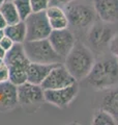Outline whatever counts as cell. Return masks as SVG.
I'll return each mask as SVG.
<instances>
[{"label":"cell","mask_w":118,"mask_h":125,"mask_svg":"<svg viewBox=\"0 0 118 125\" xmlns=\"http://www.w3.org/2000/svg\"><path fill=\"white\" fill-rule=\"evenodd\" d=\"M9 81V68L4 61L0 64V83Z\"/></svg>","instance_id":"obj_22"},{"label":"cell","mask_w":118,"mask_h":125,"mask_svg":"<svg viewBox=\"0 0 118 125\" xmlns=\"http://www.w3.org/2000/svg\"><path fill=\"white\" fill-rule=\"evenodd\" d=\"M2 62H3V60H2V58H0V64H1Z\"/></svg>","instance_id":"obj_30"},{"label":"cell","mask_w":118,"mask_h":125,"mask_svg":"<svg viewBox=\"0 0 118 125\" xmlns=\"http://www.w3.org/2000/svg\"><path fill=\"white\" fill-rule=\"evenodd\" d=\"M6 55V50L3 48V47L0 45V58H2V60H4V57Z\"/></svg>","instance_id":"obj_27"},{"label":"cell","mask_w":118,"mask_h":125,"mask_svg":"<svg viewBox=\"0 0 118 125\" xmlns=\"http://www.w3.org/2000/svg\"><path fill=\"white\" fill-rule=\"evenodd\" d=\"M96 16L108 24L118 22V0H93Z\"/></svg>","instance_id":"obj_12"},{"label":"cell","mask_w":118,"mask_h":125,"mask_svg":"<svg viewBox=\"0 0 118 125\" xmlns=\"http://www.w3.org/2000/svg\"><path fill=\"white\" fill-rule=\"evenodd\" d=\"M18 101L21 105H31L44 101V89L29 81L17 85Z\"/></svg>","instance_id":"obj_11"},{"label":"cell","mask_w":118,"mask_h":125,"mask_svg":"<svg viewBox=\"0 0 118 125\" xmlns=\"http://www.w3.org/2000/svg\"><path fill=\"white\" fill-rule=\"evenodd\" d=\"M113 36V31L109 27L108 23L103 21L93 22L88 30L87 41L90 46L98 50L109 46V43L112 40Z\"/></svg>","instance_id":"obj_10"},{"label":"cell","mask_w":118,"mask_h":125,"mask_svg":"<svg viewBox=\"0 0 118 125\" xmlns=\"http://www.w3.org/2000/svg\"><path fill=\"white\" fill-rule=\"evenodd\" d=\"M5 36L10 38L15 43H24L26 41V25L24 21L7 25L4 28Z\"/></svg>","instance_id":"obj_17"},{"label":"cell","mask_w":118,"mask_h":125,"mask_svg":"<svg viewBox=\"0 0 118 125\" xmlns=\"http://www.w3.org/2000/svg\"><path fill=\"white\" fill-rule=\"evenodd\" d=\"M108 47H109V50H110V52H111V54L118 62V33L115 34V36H113Z\"/></svg>","instance_id":"obj_23"},{"label":"cell","mask_w":118,"mask_h":125,"mask_svg":"<svg viewBox=\"0 0 118 125\" xmlns=\"http://www.w3.org/2000/svg\"><path fill=\"white\" fill-rule=\"evenodd\" d=\"M14 44H15V42L11 40L10 38L7 37V36H4L1 39V41H0V45H1L3 48L6 50V51H7V50H9L11 47L14 46Z\"/></svg>","instance_id":"obj_24"},{"label":"cell","mask_w":118,"mask_h":125,"mask_svg":"<svg viewBox=\"0 0 118 125\" xmlns=\"http://www.w3.org/2000/svg\"><path fill=\"white\" fill-rule=\"evenodd\" d=\"M74 0H50V5H57L60 7H64L68 3L73 2Z\"/></svg>","instance_id":"obj_25"},{"label":"cell","mask_w":118,"mask_h":125,"mask_svg":"<svg viewBox=\"0 0 118 125\" xmlns=\"http://www.w3.org/2000/svg\"><path fill=\"white\" fill-rule=\"evenodd\" d=\"M6 26H7V23L5 21V19L2 16V14L0 13V29H4Z\"/></svg>","instance_id":"obj_26"},{"label":"cell","mask_w":118,"mask_h":125,"mask_svg":"<svg viewBox=\"0 0 118 125\" xmlns=\"http://www.w3.org/2000/svg\"><path fill=\"white\" fill-rule=\"evenodd\" d=\"M5 36V33H4V29H0V41H1V39Z\"/></svg>","instance_id":"obj_28"},{"label":"cell","mask_w":118,"mask_h":125,"mask_svg":"<svg viewBox=\"0 0 118 125\" xmlns=\"http://www.w3.org/2000/svg\"><path fill=\"white\" fill-rule=\"evenodd\" d=\"M46 14L53 30L67 28L69 26L67 16H66V13L63 7L57 5H50L46 10Z\"/></svg>","instance_id":"obj_14"},{"label":"cell","mask_w":118,"mask_h":125,"mask_svg":"<svg viewBox=\"0 0 118 125\" xmlns=\"http://www.w3.org/2000/svg\"><path fill=\"white\" fill-rule=\"evenodd\" d=\"M79 84L75 83L70 85L59 89L44 90V99L46 102L59 108L67 107L77 98L79 94Z\"/></svg>","instance_id":"obj_7"},{"label":"cell","mask_w":118,"mask_h":125,"mask_svg":"<svg viewBox=\"0 0 118 125\" xmlns=\"http://www.w3.org/2000/svg\"><path fill=\"white\" fill-rule=\"evenodd\" d=\"M14 3L16 7H17L18 14L22 21H24L32 13V7H31L30 0H14Z\"/></svg>","instance_id":"obj_20"},{"label":"cell","mask_w":118,"mask_h":125,"mask_svg":"<svg viewBox=\"0 0 118 125\" xmlns=\"http://www.w3.org/2000/svg\"><path fill=\"white\" fill-rule=\"evenodd\" d=\"M56 64H39V62H30L27 69V81L34 84H39L45 80L52 68Z\"/></svg>","instance_id":"obj_15"},{"label":"cell","mask_w":118,"mask_h":125,"mask_svg":"<svg viewBox=\"0 0 118 125\" xmlns=\"http://www.w3.org/2000/svg\"><path fill=\"white\" fill-rule=\"evenodd\" d=\"M4 62L9 68V81L16 85L27 81V69L30 61L27 58L23 43H15L14 46L6 51Z\"/></svg>","instance_id":"obj_3"},{"label":"cell","mask_w":118,"mask_h":125,"mask_svg":"<svg viewBox=\"0 0 118 125\" xmlns=\"http://www.w3.org/2000/svg\"><path fill=\"white\" fill-rule=\"evenodd\" d=\"M88 84L96 91H106L118 83V62L113 55L95 61L86 77Z\"/></svg>","instance_id":"obj_1"},{"label":"cell","mask_w":118,"mask_h":125,"mask_svg":"<svg viewBox=\"0 0 118 125\" xmlns=\"http://www.w3.org/2000/svg\"><path fill=\"white\" fill-rule=\"evenodd\" d=\"M24 22L26 25V41L48 39L53 30L47 18L46 10L32 11Z\"/></svg>","instance_id":"obj_6"},{"label":"cell","mask_w":118,"mask_h":125,"mask_svg":"<svg viewBox=\"0 0 118 125\" xmlns=\"http://www.w3.org/2000/svg\"><path fill=\"white\" fill-rule=\"evenodd\" d=\"M101 107L111 114L118 123V89L111 88L106 90L101 100Z\"/></svg>","instance_id":"obj_16"},{"label":"cell","mask_w":118,"mask_h":125,"mask_svg":"<svg viewBox=\"0 0 118 125\" xmlns=\"http://www.w3.org/2000/svg\"><path fill=\"white\" fill-rule=\"evenodd\" d=\"M48 39L51 43V45L53 46L54 50L63 60L69 53L70 50L73 49L74 45L77 42L74 32L70 29H68V27L63 29L52 30Z\"/></svg>","instance_id":"obj_9"},{"label":"cell","mask_w":118,"mask_h":125,"mask_svg":"<svg viewBox=\"0 0 118 125\" xmlns=\"http://www.w3.org/2000/svg\"><path fill=\"white\" fill-rule=\"evenodd\" d=\"M32 11H42L50 6V0H30Z\"/></svg>","instance_id":"obj_21"},{"label":"cell","mask_w":118,"mask_h":125,"mask_svg":"<svg viewBox=\"0 0 118 125\" xmlns=\"http://www.w3.org/2000/svg\"><path fill=\"white\" fill-rule=\"evenodd\" d=\"M63 62L65 68L78 81L87 77L95 62V58L92 50L88 46L77 41Z\"/></svg>","instance_id":"obj_2"},{"label":"cell","mask_w":118,"mask_h":125,"mask_svg":"<svg viewBox=\"0 0 118 125\" xmlns=\"http://www.w3.org/2000/svg\"><path fill=\"white\" fill-rule=\"evenodd\" d=\"M91 124L93 125H116L118 124L115 118L104 108H97L92 115Z\"/></svg>","instance_id":"obj_19"},{"label":"cell","mask_w":118,"mask_h":125,"mask_svg":"<svg viewBox=\"0 0 118 125\" xmlns=\"http://www.w3.org/2000/svg\"><path fill=\"white\" fill-rule=\"evenodd\" d=\"M75 83H77V80L74 78V76L69 73L62 62H59L52 68L48 76L42 83L41 87L44 90L59 89L67 87Z\"/></svg>","instance_id":"obj_8"},{"label":"cell","mask_w":118,"mask_h":125,"mask_svg":"<svg viewBox=\"0 0 118 125\" xmlns=\"http://www.w3.org/2000/svg\"><path fill=\"white\" fill-rule=\"evenodd\" d=\"M24 51L30 62L39 64H59L64 60L55 51L49 39L34 41H25L23 43Z\"/></svg>","instance_id":"obj_4"},{"label":"cell","mask_w":118,"mask_h":125,"mask_svg":"<svg viewBox=\"0 0 118 125\" xmlns=\"http://www.w3.org/2000/svg\"><path fill=\"white\" fill-rule=\"evenodd\" d=\"M64 10L70 26L76 28H86L95 21L96 13L94 7L81 0H74L65 5Z\"/></svg>","instance_id":"obj_5"},{"label":"cell","mask_w":118,"mask_h":125,"mask_svg":"<svg viewBox=\"0 0 118 125\" xmlns=\"http://www.w3.org/2000/svg\"><path fill=\"white\" fill-rule=\"evenodd\" d=\"M0 13L4 17L7 25L15 24V23H18L21 21L17 10V7H16L14 3V0H5L0 5Z\"/></svg>","instance_id":"obj_18"},{"label":"cell","mask_w":118,"mask_h":125,"mask_svg":"<svg viewBox=\"0 0 118 125\" xmlns=\"http://www.w3.org/2000/svg\"><path fill=\"white\" fill-rule=\"evenodd\" d=\"M4 1H5V0H0V5H1V4H2V3H3V2H4Z\"/></svg>","instance_id":"obj_29"},{"label":"cell","mask_w":118,"mask_h":125,"mask_svg":"<svg viewBox=\"0 0 118 125\" xmlns=\"http://www.w3.org/2000/svg\"><path fill=\"white\" fill-rule=\"evenodd\" d=\"M0 111H9L13 109L19 103L18 101V89L17 85L10 81L0 83Z\"/></svg>","instance_id":"obj_13"}]
</instances>
